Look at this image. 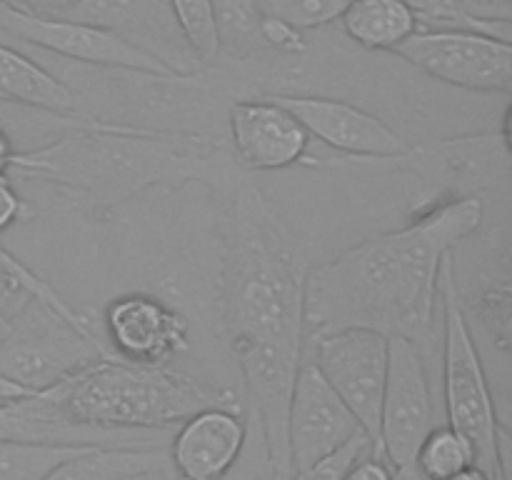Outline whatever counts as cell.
Instances as JSON below:
<instances>
[{
  "label": "cell",
  "instance_id": "ac0fdd59",
  "mask_svg": "<svg viewBox=\"0 0 512 480\" xmlns=\"http://www.w3.org/2000/svg\"><path fill=\"white\" fill-rule=\"evenodd\" d=\"M510 235L505 225L488 230V243L475 255V268L455 280H470V290L458 288L465 318L488 333L503 353L510 350Z\"/></svg>",
  "mask_w": 512,
  "mask_h": 480
},
{
  "label": "cell",
  "instance_id": "52a82bcc",
  "mask_svg": "<svg viewBox=\"0 0 512 480\" xmlns=\"http://www.w3.org/2000/svg\"><path fill=\"white\" fill-rule=\"evenodd\" d=\"M510 158V138H505L503 133H485L408 145V150L400 155L360 160V163H348L343 168L410 173L423 178L425 183L448 190V195L453 198L473 195L485 203V193L508 200Z\"/></svg>",
  "mask_w": 512,
  "mask_h": 480
},
{
  "label": "cell",
  "instance_id": "f1b7e54d",
  "mask_svg": "<svg viewBox=\"0 0 512 480\" xmlns=\"http://www.w3.org/2000/svg\"><path fill=\"white\" fill-rule=\"evenodd\" d=\"M28 215V205L20 198L18 190L13 188L8 175H0V233L13 223H18V220L28 218Z\"/></svg>",
  "mask_w": 512,
  "mask_h": 480
},
{
  "label": "cell",
  "instance_id": "1f68e13d",
  "mask_svg": "<svg viewBox=\"0 0 512 480\" xmlns=\"http://www.w3.org/2000/svg\"><path fill=\"white\" fill-rule=\"evenodd\" d=\"M480 18H510V0H458Z\"/></svg>",
  "mask_w": 512,
  "mask_h": 480
},
{
  "label": "cell",
  "instance_id": "7a4b0ae2",
  "mask_svg": "<svg viewBox=\"0 0 512 480\" xmlns=\"http://www.w3.org/2000/svg\"><path fill=\"white\" fill-rule=\"evenodd\" d=\"M480 198H440L413 223L373 235L305 278V338L368 328L423 345L433 335L440 268L485 225Z\"/></svg>",
  "mask_w": 512,
  "mask_h": 480
},
{
  "label": "cell",
  "instance_id": "e0dca14e",
  "mask_svg": "<svg viewBox=\"0 0 512 480\" xmlns=\"http://www.w3.org/2000/svg\"><path fill=\"white\" fill-rule=\"evenodd\" d=\"M248 423L240 408L198 410L173 430L168 443L170 468L178 480H220L238 460Z\"/></svg>",
  "mask_w": 512,
  "mask_h": 480
},
{
  "label": "cell",
  "instance_id": "d6986e66",
  "mask_svg": "<svg viewBox=\"0 0 512 480\" xmlns=\"http://www.w3.org/2000/svg\"><path fill=\"white\" fill-rule=\"evenodd\" d=\"M0 103L28 105L65 120H85L80 95L38 60L0 40Z\"/></svg>",
  "mask_w": 512,
  "mask_h": 480
},
{
  "label": "cell",
  "instance_id": "5b68a950",
  "mask_svg": "<svg viewBox=\"0 0 512 480\" xmlns=\"http://www.w3.org/2000/svg\"><path fill=\"white\" fill-rule=\"evenodd\" d=\"M443 303V390L448 425L463 435L475 465L493 480H510V433L498 418L470 320L460 305L453 278V253L440 268Z\"/></svg>",
  "mask_w": 512,
  "mask_h": 480
},
{
  "label": "cell",
  "instance_id": "f546056e",
  "mask_svg": "<svg viewBox=\"0 0 512 480\" xmlns=\"http://www.w3.org/2000/svg\"><path fill=\"white\" fill-rule=\"evenodd\" d=\"M23 13L38 15V18H65L73 13L83 0H5Z\"/></svg>",
  "mask_w": 512,
  "mask_h": 480
},
{
  "label": "cell",
  "instance_id": "8fae6325",
  "mask_svg": "<svg viewBox=\"0 0 512 480\" xmlns=\"http://www.w3.org/2000/svg\"><path fill=\"white\" fill-rule=\"evenodd\" d=\"M273 98L295 115V120L308 130L310 138L338 153H308V158H305L308 165L343 168V165L360 163V160L400 155L410 145L388 123H383L358 105L345 103V100L293 93H273Z\"/></svg>",
  "mask_w": 512,
  "mask_h": 480
},
{
  "label": "cell",
  "instance_id": "5bb4252c",
  "mask_svg": "<svg viewBox=\"0 0 512 480\" xmlns=\"http://www.w3.org/2000/svg\"><path fill=\"white\" fill-rule=\"evenodd\" d=\"M108 348L115 358L168 365L188 350V318L153 293H125L105 308Z\"/></svg>",
  "mask_w": 512,
  "mask_h": 480
},
{
  "label": "cell",
  "instance_id": "83f0119b",
  "mask_svg": "<svg viewBox=\"0 0 512 480\" xmlns=\"http://www.w3.org/2000/svg\"><path fill=\"white\" fill-rule=\"evenodd\" d=\"M260 33H263V43L265 48H268V53L285 55V58H303V55H308L310 50L305 30L295 28V25L285 23V20L263 15Z\"/></svg>",
  "mask_w": 512,
  "mask_h": 480
},
{
  "label": "cell",
  "instance_id": "d4e9b609",
  "mask_svg": "<svg viewBox=\"0 0 512 480\" xmlns=\"http://www.w3.org/2000/svg\"><path fill=\"white\" fill-rule=\"evenodd\" d=\"M260 13L285 20L300 30H318L335 23L353 0H255Z\"/></svg>",
  "mask_w": 512,
  "mask_h": 480
},
{
  "label": "cell",
  "instance_id": "cb8c5ba5",
  "mask_svg": "<svg viewBox=\"0 0 512 480\" xmlns=\"http://www.w3.org/2000/svg\"><path fill=\"white\" fill-rule=\"evenodd\" d=\"M170 10L178 23L180 35L190 48L200 68H208L220 60V40L215 28L213 3L210 0H170Z\"/></svg>",
  "mask_w": 512,
  "mask_h": 480
},
{
  "label": "cell",
  "instance_id": "484cf974",
  "mask_svg": "<svg viewBox=\"0 0 512 480\" xmlns=\"http://www.w3.org/2000/svg\"><path fill=\"white\" fill-rule=\"evenodd\" d=\"M245 423H248V433H245V443L240 448L238 460L230 465V470L220 480H280L273 458H270L268 443H265L263 425L250 408L245 415Z\"/></svg>",
  "mask_w": 512,
  "mask_h": 480
},
{
  "label": "cell",
  "instance_id": "ffe728a7",
  "mask_svg": "<svg viewBox=\"0 0 512 480\" xmlns=\"http://www.w3.org/2000/svg\"><path fill=\"white\" fill-rule=\"evenodd\" d=\"M155 468H170L168 448H83L45 480H115Z\"/></svg>",
  "mask_w": 512,
  "mask_h": 480
},
{
  "label": "cell",
  "instance_id": "d590c367",
  "mask_svg": "<svg viewBox=\"0 0 512 480\" xmlns=\"http://www.w3.org/2000/svg\"><path fill=\"white\" fill-rule=\"evenodd\" d=\"M30 390L20 388V385L10 383V380L0 378V398H18V395H28Z\"/></svg>",
  "mask_w": 512,
  "mask_h": 480
},
{
  "label": "cell",
  "instance_id": "6da1fadb",
  "mask_svg": "<svg viewBox=\"0 0 512 480\" xmlns=\"http://www.w3.org/2000/svg\"><path fill=\"white\" fill-rule=\"evenodd\" d=\"M225 330L280 480L293 478L288 410L305 345L303 243L255 185H233L225 233Z\"/></svg>",
  "mask_w": 512,
  "mask_h": 480
},
{
  "label": "cell",
  "instance_id": "30bf717a",
  "mask_svg": "<svg viewBox=\"0 0 512 480\" xmlns=\"http://www.w3.org/2000/svg\"><path fill=\"white\" fill-rule=\"evenodd\" d=\"M388 340L368 328H345L313 338V363L378 445L380 403L388 378Z\"/></svg>",
  "mask_w": 512,
  "mask_h": 480
},
{
  "label": "cell",
  "instance_id": "4dcf8cb0",
  "mask_svg": "<svg viewBox=\"0 0 512 480\" xmlns=\"http://www.w3.org/2000/svg\"><path fill=\"white\" fill-rule=\"evenodd\" d=\"M345 480H393V468L370 450L348 470Z\"/></svg>",
  "mask_w": 512,
  "mask_h": 480
},
{
  "label": "cell",
  "instance_id": "ba28073f",
  "mask_svg": "<svg viewBox=\"0 0 512 480\" xmlns=\"http://www.w3.org/2000/svg\"><path fill=\"white\" fill-rule=\"evenodd\" d=\"M440 83L480 93H510L512 45L468 28H423L393 50Z\"/></svg>",
  "mask_w": 512,
  "mask_h": 480
},
{
  "label": "cell",
  "instance_id": "836d02e7",
  "mask_svg": "<svg viewBox=\"0 0 512 480\" xmlns=\"http://www.w3.org/2000/svg\"><path fill=\"white\" fill-rule=\"evenodd\" d=\"M115 480H178L175 478L173 468H155V470H143V473H130L123 478Z\"/></svg>",
  "mask_w": 512,
  "mask_h": 480
},
{
  "label": "cell",
  "instance_id": "74e56055",
  "mask_svg": "<svg viewBox=\"0 0 512 480\" xmlns=\"http://www.w3.org/2000/svg\"><path fill=\"white\" fill-rule=\"evenodd\" d=\"M0 3H5V0H0Z\"/></svg>",
  "mask_w": 512,
  "mask_h": 480
},
{
  "label": "cell",
  "instance_id": "e575fe53",
  "mask_svg": "<svg viewBox=\"0 0 512 480\" xmlns=\"http://www.w3.org/2000/svg\"><path fill=\"white\" fill-rule=\"evenodd\" d=\"M448 480H493V478H490L485 470H480L478 465H470V468L460 470L458 475H453V478H448Z\"/></svg>",
  "mask_w": 512,
  "mask_h": 480
},
{
  "label": "cell",
  "instance_id": "3957f363",
  "mask_svg": "<svg viewBox=\"0 0 512 480\" xmlns=\"http://www.w3.org/2000/svg\"><path fill=\"white\" fill-rule=\"evenodd\" d=\"M10 173L63 188L80 203L113 208L153 185L225 175L220 140L90 118L33 150Z\"/></svg>",
  "mask_w": 512,
  "mask_h": 480
},
{
  "label": "cell",
  "instance_id": "603a6c76",
  "mask_svg": "<svg viewBox=\"0 0 512 480\" xmlns=\"http://www.w3.org/2000/svg\"><path fill=\"white\" fill-rule=\"evenodd\" d=\"M80 450V445L0 440V480H45L50 470Z\"/></svg>",
  "mask_w": 512,
  "mask_h": 480
},
{
  "label": "cell",
  "instance_id": "7402d4cb",
  "mask_svg": "<svg viewBox=\"0 0 512 480\" xmlns=\"http://www.w3.org/2000/svg\"><path fill=\"white\" fill-rule=\"evenodd\" d=\"M413 463L425 480H448L460 470L475 465V453L473 445L450 425L445 428L435 425L420 443Z\"/></svg>",
  "mask_w": 512,
  "mask_h": 480
},
{
  "label": "cell",
  "instance_id": "7c38bea8",
  "mask_svg": "<svg viewBox=\"0 0 512 480\" xmlns=\"http://www.w3.org/2000/svg\"><path fill=\"white\" fill-rule=\"evenodd\" d=\"M173 430L98 428L78 423L50 390L0 398V440L80 445V448H168Z\"/></svg>",
  "mask_w": 512,
  "mask_h": 480
},
{
  "label": "cell",
  "instance_id": "2e32d148",
  "mask_svg": "<svg viewBox=\"0 0 512 480\" xmlns=\"http://www.w3.org/2000/svg\"><path fill=\"white\" fill-rule=\"evenodd\" d=\"M65 18L110 30L133 48L153 55L175 75L203 70L180 35L170 0H83Z\"/></svg>",
  "mask_w": 512,
  "mask_h": 480
},
{
  "label": "cell",
  "instance_id": "9c48e42d",
  "mask_svg": "<svg viewBox=\"0 0 512 480\" xmlns=\"http://www.w3.org/2000/svg\"><path fill=\"white\" fill-rule=\"evenodd\" d=\"M433 428L435 405L423 350L405 338H390L388 378L380 403L378 445L373 453L390 468H403L413 463L420 443Z\"/></svg>",
  "mask_w": 512,
  "mask_h": 480
},
{
  "label": "cell",
  "instance_id": "d6a6232c",
  "mask_svg": "<svg viewBox=\"0 0 512 480\" xmlns=\"http://www.w3.org/2000/svg\"><path fill=\"white\" fill-rule=\"evenodd\" d=\"M15 145L13 138H10L8 130L0 125V175H10V168H13V158H15Z\"/></svg>",
  "mask_w": 512,
  "mask_h": 480
},
{
  "label": "cell",
  "instance_id": "44dd1931",
  "mask_svg": "<svg viewBox=\"0 0 512 480\" xmlns=\"http://www.w3.org/2000/svg\"><path fill=\"white\" fill-rule=\"evenodd\" d=\"M220 40V58L230 63H248L268 53L260 33L263 13L255 0H210Z\"/></svg>",
  "mask_w": 512,
  "mask_h": 480
},
{
  "label": "cell",
  "instance_id": "4316f807",
  "mask_svg": "<svg viewBox=\"0 0 512 480\" xmlns=\"http://www.w3.org/2000/svg\"><path fill=\"white\" fill-rule=\"evenodd\" d=\"M370 450H373V443H370L368 435H358V438L345 443L343 448H338L335 453L325 455L323 460L313 463L310 468L293 473L290 480H345L348 470L353 468L363 455H368Z\"/></svg>",
  "mask_w": 512,
  "mask_h": 480
},
{
  "label": "cell",
  "instance_id": "8d00e7d4",
  "mask_svg": "<svg viewBox=\"0 0 512 480\" xmlns=\"http://www.w3.org/2000/svg\"><path fill=\"white\" fill-rule=\"evenodd\" d=\"M0 263L10 265V268H18V265H23V260H18L13 253H10V250H5L3 245H0Z\"/></svg>",
  "mask_w": 512,
  "mask_h": 480
},
{
  "label": "cell",
  "instance_id": "9a60e30c",
  "mask_svg": "<svg viewBox=\"0 0 512 480\" xmlns=\"http://www.w3.org/2000/svg\"><path fill=\"white\" fill-rule=\"evenodd\" d=\"M230 150L240 168L283 170L305 163L313 138L273 95L238 98L228 105Z\"/></svg>",
  "mask_w": 512,
  "mask_h": 480
},
{
  "label": "cell",
  "instance_id": "4fadbf2b",
  "mask_svg": "<svg viewBox=\"0 0 512 480\" xmlns=\"http://www.w3.org/2000/svg\"><path fill=\"white\" fill-rule=\"evenodd\" d=\"M358 435H365L348 405L340 400L313 360L300 363L288 410L290 470L310 468Z\"/></svg>",
  "mask_w": 512,
  "mask_h": 480
},
{
  "label": "cell",
  "instance_id": "8992f818",
  "mask_svg": "<svg viewBox=\"0 0 512 480\" xmlns=\"http://www.w3.org/2000/svg\"><path fill=\"white\" fill-rule=\"evenodd\" d=\"M110 355L90 320L68 318L38 298H30L18 315L0 323V378L30 393L53 388Z\"/></svg>",
  "mask_w": 512,
  "mask_h": 480
},
{
  "label": "cell",
  "instance_id": "277c9868",
  "mask_svg": "<svg viewBox=\"0 0 512 480\" xmlns=\"http://www.w3.org/2000/svg\"><path fill=\"white\" fill-rule=\"evenodd\" d=\"M78 423L98 428L175 430L198 410L240 408L235 393L168 365L100 358L48 388Z\"/></svg>",
  "mask_w": 512,
  "mask_h": 480
}]
</instances>
